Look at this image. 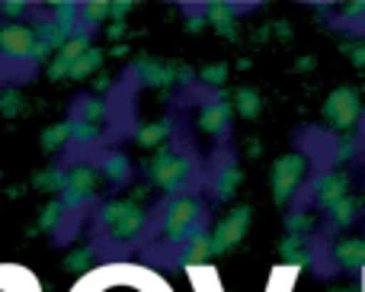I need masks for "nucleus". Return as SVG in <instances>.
I'll return each instance as SVG.
<instances>
[{
    "label": "nucleus",
    "mask_w": 365,
    "mask_h": 292,
    "mask_svg": "<svg viewBox=\"0 0 365 292\" xmlns=\"http://www.w3.org/2000/svg\"><path fill=\"white\" fill-rule=\"evenodd\" d=\"M195 231H202V203L192 196L173 199L164 209V241L177 248V244H186Z\"/></svg>",
    "instance_id": "obj_1"
},
{
    "label": "nucleus",
    "mask_w": 365,
    "mask_h": 292,
    "mask_svg": "<svg viewBox=\"0 0 365 292\" xmlns=\"http://www.w3.org/2000/svg\"><path fill=\"white\" fill-rule=\"evenodd\" d=\"M100 222L113 238H135L141 231V225H145V212L135 203H109L103 209Z\"/></svg>",
    "instance_id": "obj_2"
},
{
    "label": "nucleus",
    "mask_w": 365,
    "mask_h": 292,
    "mask_svg": "<svg viewBox=\"0 0 365 292\" xmlns=\"http://www.w3.org/2000/svg\"><path fill=\"white\" fill-rule=\"evenodd\" d=\"M151 177L164 190H182L189 183V158L177 151H160L151 164Z\"/></svg>",
    "instance_id": "obj_3"
},
{
    "label": "nucleus",
    "mask_w": 365,
    "mask_h": 292,
    "mask_svg": "<svg viewBox=\"0 0 365 292\" xmlns=\"http://www.w3.org/2000/svg\"><path fill=\"white\" fill-rule=\"evenodd\" d=\"M100 186V173L93 171V167H87V164H81V167H74V171L64 177V203L68 206H81L83 199H90L93 196V190Z\"/></svg>",
    "instance_id": "obj_4"
},
{
    "label": "nucleus",
    "mask_w": 365,
    "mask_h": 292,
    "mask_svg": "<svg viewBox=\"0 0 365 292\" xmlns=\"http://www.w3.org/2000/svg\"><path fill=\"white\" fill-rule=\"evenodd\" d=\"M36 42H38V36H36V29H29V26L10 23L0 29V51H4L6 58H32Z\"/></svg>",
    "instance_id": "obj_5"
},
{
    "label": "nucleus",
    "mask_w": 365,
    "mask_h": 292,
    "mask_svg": "<svg viewBox=\"0 0 365 292\" xmlns=\"http://www.w3.org/2000/svg\"><path fill=\"white\" fill-rule=\"evenodd\" d=\"M247 218H250V212H247V206H240V209H234L227 218H221L218 228H215L212 235V254H221V251L234 248V244L244 238L247 231Z\"/></svg>",
    "instance_id": "obj_6"
},
{
    "label": "nucleus",
    "mask_w": 365,
    "mask_h": 292,
    "mask_svg": "<svg viewBox=\"0 0 365 292\" xmlns=\"http://www.w3.org/2000/svg\"><path fill=\"white\" fill-rule=\"evenodd\" d=\"M311 193H314L317 206H324V209H334V206L340 203L343 196H346V173H324V177L317 180L314 186H311Z\"/></svg>",
    "instance_id": "obj_7"
},
{
    "label": "nucleus",
    "mask_w": 365,
    "mask_h": 292,
    "mask_svg": "<svg viewBox=\"0 0 365 292\" xmlns=\"http://www.w3.org/2000/svg\"><path fill=\"white\" fill-rule=\"evenodd\" d=\"M302 173H304L302 158H282L276 164V199L279 203L292 196V190H295L298 180H302Z\"/></svg>",
    "instance_id": "obj_8"
},
{
    "label": "nucleus",
    "mask_w": 365,
    "mask_h": 292,
    "mask_svg": "<svg viewBox=\"0 0 365 292\" xmlns=\"http://www.w3.org/2000/svg\"><path fill=\"white\" fill-rule=\"evenodd\" d=\"M327 113L336 119V126H343V129L353 126V119L359 116V103H356L353 90H336L327 103Z\"/></svg>",
    "instance_id": "obj_9"
},
{
    "label": "nucleus",
    "mask_w": 365,
    "mask_h": 292,
    "mask_svg": "<svg viewBox=\"0 0 365 292\" xmlns=\"http://www.w3.org/2000/svg\"><path fill=\"white\" fill-rule=\"evenodd\" d=\"M199 126H202V132H208V135H225L227 132V106H221V103L205 106L199 116Z\"/></svg>",
    "instance_id": "obj_10"
},
{
    "label": "nucleus",
    "mask_w": 365,
    "mask_h": 292,
    "mask_svg": "<svg viewBox=\"0 0 365 292\" xmlns=\"http://www.w3.org/2000/svg\"><path fill=\"white\" fill-rule=\"evenodd\" d=\"M336 261H340L343 267H359V263H365V241L362 238H346V241L336 248Z\"/></svg>",
    "instance_id": "obj_11"
},
{
    "label": "nucleus",
    "mask_w": 365,
    "mask_h": 292,
    "mask_svg": "<svg viewBox=\"0 0 365 292\" xmlns=\"http://www.w3.org/2000/svg\"><path fill=\"white\" fill-rule=\"evenodd\" d=\"M103 173H106V180H113V183H125L128 180V161L122 158V154H106V161H103Z\"/></svg>",
    "instance_id": "obj_12"
},
{
    "label": "nucleus",
    "mask_w": 365,
    "mask_h": 292,
    "mask_svg": "<svg viewBox=\"0 0 365 292\" xmlns=\"http://www.w3.org/2000/svg\"><path fill=\"white\" fill-rule=\"evenodd\" d=\"M237 180H240V173H237V167L234 164H227L225 171L215 177V196L218 199H227L234 193V186H237Z\"/></svg>",
    "instance_id": "obj_13"
},
{
    "label": "nucleus",
    "mask_w": 365,
    "mask_h": 292,
    "mask_svg": "<svg viewBox=\"0 0 365 292\" xmlns=\"http://www.w3.org/2000/svg\"><path fill=\"white\" fill-rule=\"evenodd\" d=\"M356 216H359V199H349V196H343L340 203L330 209V218H334L336 225H349Z\"/></svg>",
    "instance_id": "obj_14"
},
{
    "label": "nucleus",
    "mask_w": 365,
    "mask_h": 292,
    "mask_svg": "<svg viewBox=\"0 0 365 292\" xmlns=\"http://www.w3.org/2000/svg\"><path fill=\"white\" fill-rule=\"evenodd\" d=\"M100 58H103V55H100V51H96V49H87V51H83L81 58H77L74 64H71L68 77H74V81H77V77H87L90 71H93L96 64H100Z\"/></svg>",
    "instance_id": "obj_15"
},
{
    "label": "nucleus",
    "mask_w": 365,
    "mask_h": 292,
    "mask_svg": "<svg viewBox=\"0 0 365 292\" xmlns=\"http://www.w3.org/2000/svg\"><path fill=\"white\" fill-rule=\"evenodd\" d=\"M64 139H71V122H61V126L48 129V132H45V139H42V145L48 148V151H55V148L61 145Z\"/></svg>",
    "instance_id": "obj_16"
},
{
    "label": "nucleus",
    "mask_w": 365,
    "mask_h": 292,
    "mask_svg": "<svg viewBox=\"0 0 365 292\" xmlns=\"http://www.w3.org/2000/svg\"><path fill=\"white\" fill-rule=\"evenodd\" d=\"M167 139V122H154V126H145L138 135L141 145H158V141Z\"/></svg>",
    "instance_id": "obj_17"
},
{
    "label": "nucleus",
    "mask_w": 365,
    "mask_h": 292,
    "mask_svg": "<svg viewBox=\"0 0 365 292\" xmlns=\"http://www.w3.org/2000/svg\"><path fill=\"white\" fill-rule=\"evenodd\" d=\"M83 13H87V19H90V23H96V19L109 16V4H90Z\"/></svg>",
    "instance_id": "obj_18"
},
{
    "label": "nucleus",
    "mask_w": 365,
    "mask_h": 292,
    "mask_svg": "<svg viewBox=\"0 0 365 292\" xmlns=\"http://www.w3.org/2000/svg\"><path fill=\"white\" fill-rule=\"evenodd\" d=\"M16 106H19V96L16 94H4V96H0V109H4L6 116L16 113Z\"/></svg>",
    "instance_id": "obj_19"
},
{
    "label": "nucleus",
    "mask_w": 365,
    "mask_h": 292,
    "mask_svg": "<svg viewBox=\"0 0 365 292\" xmlns=\"http://www.w3.org/2000/svg\"><path fill=\"white\" fill-rule=\"evenodd\" d=\"M237 103H244V113H247V116L257 113V96L247 94V90H244V94H237Z\"/></svg>",
    "instance_id": "obj_20"
},
{
    "label": "nucleus",
    "mask_w": 365,
    "mask_h": 292,
    "mask_svg": "<svg viewBox=\"0 0 365 292\" xmlns=\"http://www.w3.org/2000/svg\"><path fill=\"white\" fill-rule=\"evenodd\" d=\"M19 10H23L19 4H6V6H4V13H19Z\"/></svg>",
    "instance_id": "obj_21"
},
{
    "label": "nucleus",
    "mask_w": 365,
    "mask_h": 292,
    "mask_svg": "<svg viewBox=\"0 0 365 292\" xmlns=\"http://www.w3.org/2000/svg\"><path fill=\"white\" fill-rule=\"evenodd\" d=\"M336 292H340V289H336ZM343 292H349V289H343Z\"/></svg>",
    "instance_id": "obj_22"
},
{
    "label": "nucleus",
    "mask_w": 365,
    "mask_h": 292,
    "mask_svg": "<svg viewBox=\"0 0 365 292\" xmlns=\"http://www.w3.org/2000/svg\"><path fill=\"white\" fill-rule=\"evenodd\" d=\"M362 29H365V19H362Z\"/></svg>",
    "instance_id": "obj_23"
}]
</instances>
